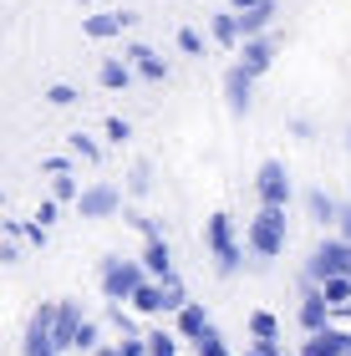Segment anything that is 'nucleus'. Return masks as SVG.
Here are the masks:
<instances>
[{
    "label": "nucleus",
    "instance_id": "423d86ee",
    "mask_svg": "<svg viewBox=\"0 0 351 356\" xmlns=\"http://www.w3.org/2000/svg\"><path fill=\"white\" fill-rule=\"evenodd\" d=\"M122 209V188L117 184H87L76 193V214L82 219H113Z\"/></svg>",
    "mask_w": 351,
    "mask_h": 356
},
{
    "label": "nucleus",
    "instance_id": "a211bd4d",
    "mask_svg": "<svg viewBox=\"0 0 351 356\" xmlns=\"http://www.w3.org/2000/svg\"><path fill=\"white\" fill-rule=\"evenodd\" d=\"M133 311H142V316L168 311V305H163V280H142V285L133 290Z\"/></svg>",
    "mask_w": 351,
    "mask_h": 356
},
{
    "label": "nucleus",
    "instance_id": "58836bf2",
    "mask_svg": "<svg viewBox=\"0 0 351 356\" xmlns=\"http://www.w3.org/2000/svg\"><path fill=\"white\" fill-rule=\"evenodd\" d=\"M346 148H351V127H346Z\"/></svg>",
    "mask_w": 351,
    "mask_h": 356
},
{
    "label": "nucleus",
    "instance_id": "412c9836",
    "mask_svg": "<svg viewBox=\"0 0 351 356\" xmlns=\"http://www.w3.org/2000/svg\"><path fill=\"white\" fill-rule=\"evenodd\" d=\"M306 209H311V219H316V224H336V209H341V204H336V199H326L321 188H311V193H306Z\"/></svg>",
    "mask_w": 351,
    "mask_h": 356
},
{
    "label": "nucleus",
    "instance_id": "0eeeda50",
    "mask_svg": "<svg viewBox=\"0 0 351 356\" xmlns=\"http://www.w3.org/2000/svg\"><path fill=\"white\" fill-rule=\"evenodd\" d=\"M82 321H87V316H82V305H76V300H56V321H51V346H56V356L76 346Z\"/></svg>",
    "mask_w": 351,
    "mask_h": 356
},
{
    "label": "nucleus",
    "instance_id": "4be33fe9",
    "mask_svg": "<svg viewBox=\"0 0 351 356\" xmlns=\"http://www.w3.org/2000/svg\"><path fill=\"white\" fill-rule=\"evenodd\" d=\"M250 336H254V341H275V336H280V321L270 316V311H254V316H250Z\"/></svg>",
    "mask_w": 351,
    "mask_h": 356
},
{
    "label": "nucleus",
    "instance_id": "c9c22d12",
    "mask_svg": "<svg viewBox=\"0 0 351 356\" xmlns=\"http://www.w3.org/2000/svg\"><path fill=\"white\" fill-rule=\"evenodd\" d=\"M36 219H41V229H51V224H56V204H51V199H46V204L36 209Z\"/></svg>",
    "mask_w": 351,
    "mask_h": 356
},
{
    "label": "nucleus",
    "instance_id": "e433bc0d",
    "mask_svg": "<svg viewBox=\"0 0 351 356\" xmlns=\"http://www.w3.org/2000/svg\"><path fill=\"white\" fill-rule=\"evenodd\" d=\"M254 356H291V351H280V341H254Z\"/></svg>",
    "mask_w": 351,
    "mask_h": 356
},
{
    "label": "nucleus",
    "instance_id": "2f4dec72",
    "mask_svg": "<svg viewBox=\"0 0 351 356\" xmlns=\"http://www.w3.org/2000/svg\"><path fill=\"white\" fill-rule=\"evenodd\" d=\"M336 239H341V245H351V204L336 209Z\"/></svg>",
    "mask_w": 351,
    "mask_h": 356
},
{
    "label": "nucleus",
    "instance_id": "a878e982",
    "mask_svg": "<svg viewBox=\"0 0 351 356\" xmlns=\"http://www.w3.org/2000/svg\"><path fill=\"white\" fill-rule=\"evenodd\" d=\"M97 336H102L97 321H82V331H76V346H72V351H87V356H92V351H97Z\"/></svg>",
    "mask_w": 351,
    "mask_h": 356
},
{
    "label": "nucleus",
    "instance_id": "cd10ccee",
    "mask_svg": "<svg viewBox=\"0 0 351 356\" xmlns=\"http://www.w3.org/2000/svg\"><path fill=\"white\" fill-rule=\"evenodd\" d=\"M179 51H183V56H204V36H199L194 26H183V31H179Z\"/></svg>",
    "mask_w": 351,
    "mask_h": 356
},
{
    "label": "nucleus",
    "instance_id": "b1692460",
    "mask_svg": "<svg viewBox=\"0 0 351 356\" xmlns=\"http://www.w3.org/2000/svg\"><path fill=\"white\" fill-rule=\"evenodd\" d=\"M194 351H199V356H229V341L219 336V326H209V331L194 341Z\"/></svg>",
    "mask_w": 351,
    "mask_h": 356
},
{
    "label": "nucleus",
    "instance_id": "aec40b11",
    "mask_svg": "<svg viewBox=\"0 0 351 356\" xmlns=\"http://www.w3.org/2000/svg\"><path fill=\"white\" fill-rule=\"evenodd\" d=\"M97 82L117 92V87L133 82V67H127V61H117V56H107V61H102V72H97Z\"/></svg>",
    "mask_w": 351,
    "mask_h": 356
},
{
    "label": "nucleus",
    "instance_id": "9d476101",
    "mask_svg": "<svg viewBox=\"0 0 351 356\" xmlns=\"http://www.w3.org/2000/svg\"><path fill=\"white\" fill-rule=\"evenodd\" d=\"M225 97H229V112H234V118H245V112L254 107V76L239 72V67H229V72H225Z\"/></svg>",
    "mask_w": 351,
    "mask_h": 356
},
{
    "label": "nucleus",
    "instance_id": "4468645a",
    "mask_svg": "<svg viewBox=\"0 0 351 356\" xmlns=\"http://www.w3.org/2000/svg\"><path fill=\"white\" fill-rule=\"evenodd\" d=\"M275 10H280V6H260V10H245V15H234V26H239V41L270 36V26H275Z\"/></svg>",
    "mask_w": 351,
    "mask_h": 356
},
{
    "label": "nucleus",
    "instance_id": "4c0bfd02",
    "mask_svg": "<svg viewBox=\"0 0 351 356\" xmlns=\"http://www.w3.org/2000/svg\"><path fill=\"white\" fill-rule=\"evenodd\" d=\"M92 356H122L117 346H97V351H92Z\"/></svg>",
    "mask_w": 351,
    "mask_h": 356
},
{
    "label": "nucleus",
    "instance_id": "f704fd0d",
    "mask_svg": "<svg viewBox=\"0 0 351 356\" xmlns=\"http://www.w3.org/2000/svg\"><path fill=\"white\" fill-rule=\"evenodd\" d=\"M260 6H275V0H229V10H234V15H245V10H260Z\"/></svg>",
    "mask_w": 351,
    "mask_h": 356
},
{
    "label": "nucleus",
    "instance_id": "1a4fd4ad",
    "mask_svg": "<svg viewBox=\"0 0 351 356\" xmlns=\"http://www.w3.org/2000/svg\"><path fill=\"white\" fill-rule=\"evenodd\" d=\"M239 72L250 76H265L270 67H275V36H254V41H239Z\"/></svg>",
    "mask_w": 351,
    "mask_h": 356
},
{
    "label": "nucleus",
    "instance_id": "c756f323",
    "mask_svg": "<svg viewBox=\"0 0 351 356\" xmlns=\"http://www.w3.org/2000/svg\"><path fill=\"white\" fill-rule=\"evenodd\" d=\"M113 326L122 331V341H127V336H138V321H133V311H122V305H113Z\"/></svg>",
    "mask_w": 351,
    "mask_h": 356
},
{
    "label": "nucleus",
    "instance_id": "39448f33",
    "mask_svg": "<svg viewBox=\"0 0 351 356\" xmlns=\"http://www.w3.org/2000/svg\"><path fill=\"white\" fill-rule=\"evenodd\" d=\"M254 193H260V209H285V204H291V173H285V163H280V158L260 163Z\"/></svg>",
    "mask_w": 351,
    "mask_h": 356
},
{
    "label": "nucleus",
    "instance_id": "6ab92c4d",
    "mask_svg": "<svg viewBox=\"0 0 351 356\" xmlns=\"http://www.w3.org/2000/svg\"><path fill=\"white\" fill-rule=\"evenodd\" d=\"M209 36L219 41V46H239V26H234V10H219V15H209Z\"/></svg>",
    "mask_w": 351,
    "mask_h": 356
},
{
    "label": "nucleus",
    "instance_id": "7c9ffc66",
    "mask_svg": "<svg viewBox=\"0 0 351 356\" xmlns=\"http://www.w3.org/2000/svg\"><path fill=\"white\" fill-rule=\"evenodd\" d=\"M127 188H133L138 199H142V193L153 188V168H148V163H138V168H133V184H127Z\"/></svg>",
    "mask_w": 351,
    "mask_h": 356
},
{
    "label": "nucleus",
    "instance_id": "dca6fc26",
    "mask_svg": "<svg viewBox=\"0 0 351 356\" xmlns=\"http://www.w3.org/2000/svg\"><path fill=\"white\" fill-rule=\"evenodd\" d=\"M209 326H214V321H209V311H204L199 300H188L183 311H179V336H183V341H199Z\"/></svg>",
    "mask_w": 351,
    "mask_h": 356
},
{
    "label": "nucleus",
    "instance_id": "473e14b6",
    "mask_svg": "<svg viewBox=\"0 0 351 356\" xmlns=\"http://www.w3.org/2000/svg\"><path fill=\"white\" fill-rule=\"evenodd\" d=\"M107 138H113V143H127V138H133V127H127L122 118H107Z\"/></svg>",
    "mask_w": 351,
    "mask_h": 356
},
{
    "label": "nucleus",
    "instance_id": "393cba45",
    "mask_svg": "<svg viewBox=\"0 0 351 356\" xmlns=\"http://www.w3.org/2000/svg\"><path fill=\"white\" fill-rule=\"evenodd\" d=\"M67 148H72L76 158H87V163H97V158H102V143H97V138H87V133H72V138H67Z\"/></svg>",
    "mask_w": 351,
    "mask_h": 356
},
{
    "label": "nucleus",
    "instance_id": "ea45409f",
    "mask_svg": "<svg viewBox=\"0 0 351 356\" xmlns=\"http://www.w3.org/2000/svg\"><path fill=\"white\" fill-rule=\"evenodd\" d=\"M82 6H97V0H82Z\"/></svg>",
    "mask_w": 351,
    "mask_h": 356
},
{
    "label": "nucleus",
    "instance_id": "ddd939ff",
    "mask_svg": "<svg viewBox=\"0 0 351 356\" xmlns=\"http://www.w3.org/2000/svg\"><path fill=\"white\" fill-rule=\"evenodd\" d=\"M142 275H148V280H168L173 275V250L163 245V239H148V250H142Z\"/></svg>",
    "mask_w": 351,
    "mask_h": 356
},
{
    "label": "nucleus",
    "instance_id": "20e7f679",
    "mask_svg": "<svg viewBox=\"0 0 351 356\" xmlns=\"http://www.w3.org/2000/svg\"><path fill=\"white\" fill-rule=\"evenodd\" d=\"M331 275H351V245H341V239H321V245L311 250L306 260V280H331Z\"/></svg>",
    "mask_w": 351,
    "mask_h": 356
},
{
    "label": "nucleus",
    "instance_id": "a19ab883",
    "mask_svg": "<svg viewBox=\"0 0 351 356\" xmlns=\"http://www.w3.org/2000/svg\"><path fill=\"white\" fill-rule=\"evenodd\" d=\"M250 356H254V351H250Z\"/></svg>",
    "mask_w": 351,
    "mask_h": 356
},
{
    "label": "nucleus",
    "instance_id": "2eb2a0df",
    "mask_svg": "<svg viewBox=\"0 0 351 356\" xmlns=\"http://www.w3.org/2000/svg\"><path fill=\"white\" fill-rule=\"evenodd\" d=\"M127 67H138L148 82H163V76H168V61L158 51H148V46H127Z\"/></svg>",
    "mask_w": 351,
    "mask_h": 356
},
{
    "label": "nucleus",
    "instance_id": "5701e85b",
    "mask_svg": "<svg viewBox=\"0 0 351 356\" xmlns=\"http://www.w3.org/2000/svg\"><path fill=\"white\" fill-rule=\"evenodd\" d=\"M142 346H148V356H179V336H168V331H148V336H142Z\"/></svg>",
    "mask_w": 351,
    "mask_h": 356
},
{
    "label": "nucleus",
    "instance_id": "f3484780",
    "mask_svg": "<svg viewBox=\"0 0 351 356\" xmlns=\"http://www.w3.org/2000/svg\"><path fill=\"white\" fill-rule=\"evenodd\" d=\"M316 290H321V300L331 305V316H336V311H346V305H351V275H331V280H321Z\"/></svg>",
    "mask_w": 351,
    "mask_h": 356
},
{
    "label": "nucleus",
    "instance_id": "6e6552de",
    "mask_svg": "<svg viewBox=\"0 0 351 356\" xmlns=\"http://www.w3.org/2000/svg\"><path fill=\"white\" fill-rule=\"evenodd\" d=\"M300 326H306V336H316V331L331 326V305L321 300L316 280H306V275H300Z\"/></svg>",
    "mask_w": 351,
    "mask_h": 356
},
{
    "label": "nucleus",
    "instance_id": "c85d7f7f",
    "mask_svg": "<svg viewBox=\"0 0 351 356\" xmlns=\"http://www.w3.org/2000/svg\"><path fill=\"white\" fill-rule=\"evenodd\" d=\"M46 102H51V107H72V102H76V87H67V82L46 87Z\"/></svg>",
    "mask_w": 351,
    "mask_h": 356
},
{
    "label": "nucleus",
    "instance_id": "bb28decb",
    "mask_svg": "<svg viewBox=\"0 0 351 356\" xmlns=\"http://www.w3.org/2000/svg\"><path fill=\"white\" fill-rule=\"evenodd\" d=\"M76 193H82V188H76V178H72V173H61L56 184H51V204H72Z\"/></svg>",
    "mask_w": 351,
    "mask_h": 356
},
{
    "label": "nucleus",
    "instance_id": "9b49d317",
    "mask_svg": "<svg viewBox=\"0 0 351 356\" xmlns=\"http://www.w3.org/2000/svg\"><path fill=\"white\" fill-rule=\"evenodd\" d=\"M300 356H351V331H336V326L316 331L311 341L300 346Z\"/></svg>",
    "mask_w": 351,
    "mask_h": 356
},
{
    "label": "nucleus",
    "instance_id": "7ed1b4c3",
    "mask_svg": "<svg viewBox=\"0 0 351 356\" xmlns=\"http://www.w3.org/2000/svg\"><path fill=\"white\" fill-rule=\"evenodd\" d=\"M142 280H148V275H142L138 260H117V254H107V260H102V296L113 300V305L133 300V290H138Z\"/></svg>",
    "mask_w": 351,
    "mask_h": 356
},
{
    "label": "nucleus",
    "instance_id": "72a5a7b5",
    "mask_svg": "<svg viewBox=\"0 0 351 356\" xmlns=\"http://www.w3.org/2000/svg\"><path fill=\"white\" fill-rule=\"evenodd\" d=\"M122 356H148V346H142V336H127V341L117 346Z\"/></svg>",
    "mask_w": 351,
    "mask_h": 356
},
{
    "label": "nucleus",
    "instance_id": "f03ea898",
    "mask_svg": "<svg viewBox=\"0 0 351 356\" xmlns=\"http://www.w3.org/2000/svg\"><path fill=\"white\" fill-rule=\"evenodd\" d=\"M204 239H209V254H214L219 275H234L239 260H245V250H239V239H234V219H229V214H209Z\"/></svg>",
    "mask_w": 351,
    "mask_h": 356
},
{
    "label": "nucleus",
    "instance_id": "f8f14e48",
    "mask_svg": "<svg viewBox=\"0 0 351 356\" xmlns=\"http://www.w3.org/2000/svg\"><path fill=\"white\" fill-rule=\"evenodd\" d=\"M127 21H133L127 10H97V15H87V21H82V31L92 41H113V36H122Z\"/></svg>",
    "mask_w": 351,
    "mask_h": 356
},
{
    "label": "nucleus",
    "instance_id": "f257e3e1",
    "mask_svg": "<svg viewBox=\"0 0 351 356\" xmlns=\"http://www.w3.org/2000/svg\"><path fill=\"white\" fill-rule=\"evenodd\" d=\"M250 250L260 254V260L270 265L275 254H285V239H291V229H285V209H260V214L250 219Z\"/></svg>",
    "mask_w": 351,
    "mask_h": 356
}]
</instances>
